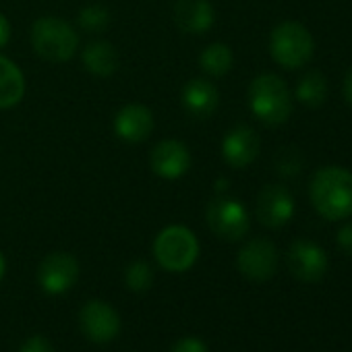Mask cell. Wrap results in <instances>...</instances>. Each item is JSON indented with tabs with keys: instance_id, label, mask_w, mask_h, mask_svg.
<instances>
[{
	"instance_id": "obj_1",
	"label": "cell",
	"mask_w": 352,
	"mask_h": 352,
	"mask_svg": "<svg viewBox=\"0 0 352 352\" xmlns=\"http://www.w3.org/2000/svg\"><path fill=\"white\" fill-rule=\"evenodd\" d=\"M311 201L319 216L336 222L352 216V172L327 166L321 168L311 183Z\"/></svg>"
},
{
	"instance_id": "obj_2",
	"label": "cell",
	"mask_w": 352,
	"mask_h": 352,
	"mask_svg": "<svg viewBox=\"0 0 352 352\" xmlns=\"http://www.w3.org/2000/svg\"><path fill=\"white\" fill-rule=\"evenodd\" d=\"M32 46L44 60L65 63L77 52L79 36L65 19L42 17L32 28Z\"/></svg>"
},
{
	"instance_id": "obj_3",
	"label": "cell",
	"mask_w": 352,
	"mask_h": 352,
	"mask_svg": "<svg viewBox=\"0 0 352 352\" xmlns=\"http://www.w3.org/2000/svg\"><path fill=\"white\" fill-rule=\"evenodd\" d=\"M249 102L253 114L265 124H282L292 112V100L286 83L276 75H261L251 83Z\"/></svg>"
},
{
	"instance_id": "obj_4",
	"label": "cell",
	"mask_w": 352,
	"mask_h": 352,
	"mask_svg": "<svg viewBox=\"0 0 352 352\" xmlns=\"http://www.w3.org/2000/svg\"><path fill=\"white\" fill-rule=\"evenodd\" d=\"M153 255L157 263L168 272L189 270L199 255V243L195 234L185 226L164 228L153 243Z\"/></svg>"
},
{
	"instance_id": "obj_5",
	"label": "cell",
	"mask_w": 352,
	"mask_h": 352,
	"mask_svg": "<svg viewBox=\"0 0 352 352\" xmlns=\"http://www.w3.org/2000/svg\"><path fill=\"white\" fill-rule=\"evenodd\" d=\"M313 38L307 28L296 21L280 23L270 38L272 58L284 69H300L313 56Z\"/></svg>"
},
{
	"instance_id": "obj_6",
	"label": "cell",
	"mask_w": 352,
	"mask_h": 352,
	"mask_svg": "<svg viewBox=\"0 0 352 352\" xmlns=\"http://www.w3.org/2000/svg\"><path fill=\"white\" fill-rule=\"evenodd\" d=\"M208 224L224 241H241L249 232V214L232 197H216L208 206Z\"/></svg>"
},
{
	"instance_id": "obj_7",
	"label": "cell",
	"mask_w": 352,
	"mask_h": 352,
	"mask_svg": "<svg viewBox=\"0 0 352 352\" xmlns=\"http://www.w3.org/2000/svg\"><path fill=\"white\" fill-rule=\"evenodd\" d=\"M278 267L276 247L265 239H255L247 243L239 253V270L243 276L255 282L270 280Z\"/></svg>"
},
{
	"instance_id": "obj_8",
	"label": "cell",
	"mask_w": 352,
	"mask_h": 352,
	"mask_svg": "<svg viewBox=\"0 0 352 352\" xmlns=\"http://www.w3.org/2000/svg\"><path fill=\"white\" fill-rule=\"evenodd\" d=\"M79 276V263L69 253H52L48 255L38 270V280L42 288L50 294H60L69 290Z\"/></svg>"
},
{
	"instance_id": "obj_9",
	"label": "cell",
	"mask_w": 352,
	"mask_h": 352,
	"mask_svg": "<svg viewBox=\"0 0 352 352\" xmlns=\"http://www.w3.org/2000/svg\"><path fill=\"white\" fill-rule=\"evenodd\" d=\"M288 267L298 280L317 282L327 272V255L311 241H296L288 249Z\"/></svg>"
},
{
	"instance_id": "obj_10",
	"label": "cell",
	"mask_w": 352,
	"mask_h": 352,
	"mask_svg": "<svg viewBox=\"0 0 352 352\" xmlns=\"http://www.w3.org/2000/svg\"><path fill=\"white\" fill-rule=\"evenodd\" d=\"M151 170L162 176V179H179L183 176L189 166H191V155L187 145L174 139H164L160 141L149 155Z\"/></svg>"
},
{
	"instance_id": "obj_11",
	"label": "cell",
	"mask_w": 352,
	"mask_h": 352,
	"mask_svg": "<svg viewBox=\"0 0 352 352\" xmlns=\"http://www.w3.org/2000/svg\"><path fill=\"white\" fill-rule=\"evenodd\" d=\"M294 214L292 195L282 185H267L257 197V218L267 228L284 226Z\"/></svg>"
},
{
	"instance_id": "obj_12",
	"label": "cell",
	"mask_w": 352,
	"mask_h": 352,
	"mask_svg": "<svg viewBox=\"0 0 352 352\" xmlns=\"http://www.w3.org/2000/svg\"><path fill=\"white\" fill-rule=\"evenodd\" d=\"M79 319H81V329L94 342H110L120 329V319L116 311L102 300L87 302L81 309Z\"/></svg>"
},
{
	"instance_id": "obj_13",
	"label": "cell",
	"mask_w": 352,
	"mask_h": 352,
	"mask_svg": "<svg viewBox=\"0 0 352 352\" xmlns=\"http://www.w3.org/2000/svg\"><path fill=\"white\" fill-rule=\"evenodd\" d=\"M114 131L129 143H141L153 131V114L141 104H126L114 118Z\"/></svg>"
},
{
	"instance_id": "obj_14",
	"label": "cell",
	"mask_w": 352,
	"mask_h": 352,
	"mask_svg": "<svg viewBox=\"0 0 352 352\" xmlns=\"http://www.w3.org/2000/svg\"><path fill=\"white\" fill-rule=\"evenodd\" d=\"M259 137L257 133L251 129V126H234L226 137H224V143H222V153H224V160L234 166V168H245L249 166L257 153H259Z\"/></svg>"
},
{
	"instance_id": "obj_15",
	"label": "cell",
	"mask_w": 352,
	"mask_h": 352,
	"mask_svg": "<svg viewBox=\"0 0 352 352\" xmlns=\"http://www.w3.org/2000/svg\"><path fill=\"white\" fill-rule=\"evenodd\" d=\"M174 21L185 34H204L214 25V7L210 0H176Z\"/></svg>"
},
{
	"instance_id": "obj_16",
	"label": "cell",
	"mask_w": 352,
	"mask_h": 352,
	"mask_svg": "<svg viewBox=\"0 0 352 352\" xmlns=\"http://www.w3.org/2000/svg\"><path fill=\"white\" fill-rule=\"evenodd\" d=\"M220 94L214 83L206 79H193L183 89V106L195 118H208L216 112Z\"/></svg>"
},
{
	"instance_id": "obj_17",
	"label": "cell",
	"mask_w": 352,
	"mask_h": 352,
	"mask_svg": "<svg viewBox=\"0 0 352 352\" xmlns=\"http://www.w3.org/2000/svg\"><path fill=\"white\" fill-rule=\"evenodd\" d=\"M23 94H25L23 73L13 60L0 56V110L13 108L15 104H19L23 100Z\"/></svg>"
},
{
	"instance_id": "obj_18",
	"label": "cell",
	"mask_w": 352,
	"mask_h": 352,
	"mask_svg": "<svg viewBox=\"0 0 352 352\" xmlns=\"http://www.w3.org/2000/svg\"><path fill=\"white\" fill-rule=\"evenodd\" d=\"M81 58H83V65L87 67V71L98 77H110L118 69V54H116L114 46L104 40L87 44Z\"/></svg>"
},
{
	"instance_id": "obj_19",
	"label": "cell",
	"mask_w": 352,
	"mask_h": 352,
	"mask_svg": "<svg viewBox=\"0 0 352 352\" xmlns=\"http://www.w3.org/2000/svg\"><path fill=\"white\" fill-rule=\"evenodd\" d=\"M327 81L319 71H309L296 85V98L309 108H317L325 102Z\"/></svg>"
},
{
	"instance_id": "obj_20",
	"label": "cell",
	"mask_w": 352,
	"mask_h": 352,
	"mask_svg": "<svg viewBox=\"0 0 352 352\" xmlns=\"http://www.w3.org/2000/svg\"><path fill=\"white\" fill-rule=\"evenodd\" d=\"M201 69L212 77H224L232 69V52L226 44H212L201 52Z\"/></svg>"
},
{
	"instance_id": "obj_21",
	"label": "cell",
	"mask_w": 352,
	"mask_h": 352,
	"mask_svg": "<svg viewBox=\"0 0 352 352\" xmlns=\"http://www.w3.org/2000/svg\"><path fill=\"white\" fill-rule=\"evenodd\" d=\"M110 23V13L100 7V5H91V7H85L81 13H79V25L87 32H104Z\"/></svg>"
},
{
	"instance_id": "obj_22",
	"label": "cell",
	"mask_w": 352,
	"mask_h": 352,
	"mask_svg": "<svg viewBox=\"0 0 352 352\" xmlns=\"http://www.w3.org/2000/svg\"><path fill=\"white\" fill-rule=\"evenodd\" d=\"M153 272L145 261H133L126 270V286L135 292H143L151 286Z\"/></svg>"
},
{
	"instance_id": "obj_23",
	"label": "cell",
	"mask_w": 352,
	"mask_h": 352,
	"mask_svg": "<svg viewBox=\"0 0 352 352\" xmlns=\"http://www.w3.org/2000/svg\"><path fill=\"white\" fill-rule=\"evenodd\" d=\"M274 164H276V170H278L282 176H294V174L300 172L302 160H300V155H298L296 149L286 147V149H280V151H278Z\"/></svg>"
},
{
	"instance_id": "obj_24",
	"label": "cell",
	"mask_w": 352,
	"mask_h": 352,
	"mask_svg": "<svg viewBox=\"0 0 352 352\" xmlns=\"http://www.w3.org/2000/svg\"><path fill=\"white\" fill-rule=\"evenodd\" d=\"M19 352H54V348L44 336H34V338L23 342Z\"/></svg>"
},
{
	"instance_id": "obj_25",
	"label": "cell",
	"mask_w": 352,
	"mask_h": 352,
	"mask_svg": "<svg viewBox=\"0 0 352 352\" xmlns=\"http://www.w3.org/2000/svg\"><path fill=\"white\" fill-rule=\"evenodd\" d=\"M172 352H208V348L199 338H183L174 344Z\"/></svg>"
},
{
	"instance_id": "obj_26",
	"label": "cell",
	"mask_w": 352,
	"mask_h": 352,
	"mask_svg": "<svg viewBox=\"0 0 352 352\" xmlns=\"http://www.w3.org/2000/svg\"><path fill=\"white\" fill-rule=\"evenodd\" d=\"M338 247L352 257V222L338 230Z\"/></svg>"
},
{
	"instance_id": "obj_27",
	"label": "cell",
	"mask_w": 352,
	"mask_h": 352,
	"mask_svg": "<svg viewBox=\"0 0 352 352\" xmlns=\"http://www.w3.org/2000/svg\"><path fill=\"white\" fill-rule=\"evenodd\" d=\"M9 38H11V25L7 17L0 13V48H5L9 44Z\"/></svg>"
},
{
	"instance_id": "obj_28",
	"label": "cell",
	"mask_w": 352,
	"mask_h": 352,
	"mask_svg": "<svg viewBox=\"0 0 352 352\" xmlns=\"http://www.w3.org/2000/svg\"><path fill=\"white\" fill-rule=\"evenodd\" d=\"M344 98L352 106V71L346 75V81H344Z\"/></svg>"
},
{
	"instance_id": "obj_29",
	"label": "cell",
	"mask_w": 352,
	"mask_h": 352,
	"mask_svg": "<svg viewBox=\"0 0 352 352\" xmlns=\"http://www.w3.org/2000/svg\"><path fill=\"white\" fill-rule=\"evenodd\" d=\"M3 274H5V255L0 253V278H3Z\"/></svg>"
}]
</instances>
